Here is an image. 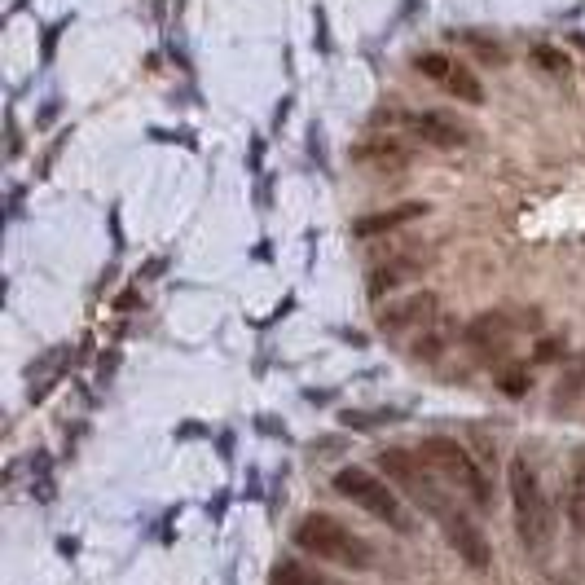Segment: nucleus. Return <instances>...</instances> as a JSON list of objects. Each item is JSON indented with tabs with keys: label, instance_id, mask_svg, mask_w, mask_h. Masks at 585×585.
I'll return each mask as SVG.
<instances>
[{
	"label": "nucleus",
	"instance_id": "1",
	"mask_svg": "<svg viewBox=\"0 0 585 585\" xmlns=\"http://www.w3.org/2000/svg\"><path fill=\"white\" fill-rule=\"evenodd\" d=\"M506 484H511V511H515V537L528 555H546L555 542V506H550L542 476L528 458H511L506 467Z\"/></svg>",
	"mask_w": 585,
	"mask_h": 585
},
{
	"label": "nucleus",
	"instance_id": "2",
	"mask_svg": "<svg viewBox=\"0 0 585 585\" xmlns=\"http://www.w3.org/2000/svg\"><path fill=\"white\" fill-rule=\"evenodd\" d=\"M291 542L300 546L304 555L322 559V564H339V568H348V572H366V568H374V550H370L366 537L352 533L348 524H339L335 515H326V511L304 515V520L295 524Z\"/></svg>",
	"mask_w": 585,
	"mask_h": 585
},
{
	"label": "nucleus",
	"instance_id": "3",
	"mask_svg": "<svg viewBox=\"0 0 585 585\" xmlns=\"http://www.w3.org/2000/svg\"><path fill=\"white\" fill-rule=\"evenodd\" d=\"M418 458L427 462V471L440 476L454 493H462L471 506H489L493 502V489H489V476H484V467L476 458H471V449L462 445L454 436H427L423 445H418Z\"/></svg>",
	"mask_w": 585,
	"mask_h": 585
},
{
	"label": "nucleus",
	"instance_id": "4",
	"mask_svg": "<svg viewBox=\"0 0 585 585\" xmlns=\"http://www.w3.org/2000/svg\"><path fill=\"white\" fill-rule=\"evenodd\" d=\"M418 506L440 524V533H445V542L454 546V555L462 559V564L476 568V572L493 568V546H489V533H484L480 520H476V511H467L462 502L445 498L440 489H432Z\"/></svg>",
	"mask_w": 585,
	"mask_h": 585
},
{
	"label": "nucleus",
	"instance_id": "5",
	"mask_svg": "<svg viewBox=\"0 0 585 585\" xmlns=\"http://www.w3.org/2000/svg\"><path fill=\"white\" fill-rule=\"evenodd\" d=\"M330 489H335L339 498H348L357 511H366L370 520L396 528V533H410L414 528L401 498H396V489L383 476H374L370 467H339L335 476H330Z\"/></svg>",
	"mask_w": 585,
	"mask_h": 585
},
{
	"label": "nucleus",
	"instance_id": "6",
	"mask_svg": "<svg viewBox=\"0 0 585 585\" xmlns=\"http://www.w3.org/2000/svg\"><path fill=\"white\" fill-rule=\"evenodd\" d=\"M436 313H440L436 295L414 291V295H405V300H388L379 308V330H388V335H410V330H418V335H423V330L436 322Z\"/></svg>",
	"mask_w": 585,
	"mask_h": 585
},
{
	"label": "nucleus",
	"instance_id": "7",
	"mask_svg": "<svg viewBox=\"0 0 585 585\" xmlns=\"http://www.w3.org/2000/svg\"><path fill=\"white\" fill-rule=\"evenodd\" d=\"M379 471H383V480L396 484V489H405L414 502H423L427 493L436 489L432 476H427V462L410 454V449H383L379 454Z\"/></svg>",
	"mask_w": 585,
	"mask_h": 585
},
{
	"label": "nucleus",
	"instance_id": "8",
	"mask_svg": "<svg viewBox=\"0 0 585 585\" xmlns=\"http://www.w3.org/2000/svg\"><path fill=\"white\" fill-rule=\"evenodd\" d=\"M410 132L418 141L440 146V150H458V146H467V137H471V132L462 128L454 115H445V110H418V115H410Z\"/></svg>",
	"mask_w": 585,
	"mask_h": 585
},
{
	"label": "nucleus",
	"instance_id": "9",
	"mask_svg": "<svg viewBox=\"0 0 585 585\" xmlns=\"http://www.w3.org/2000/svg\"><path fill=\"white\" fill-rule=\"evenodd\" d=\"M515 339V326L506 313H480L476 322L467 326V344L484 352V357H498V352H506V344Z\"/></svg>",
	"mask_w": 585,
	"mask_h": 585
},
{
	"label": "nucleus",
	"instance_id": "10",
	"mask_svg": "<svg viewBox=\"0 0 585 585\" xmlns=\"http://www.w3.org/2000/svg\"><path fill=\"white\" fill-rule=\"evenodd\" d=\"M418 216H427V203H401V207H388V212L361 216L357 225H352V234H357V238H374V234H388V229L405 225V220H418Z\"/></svg>",
	"mask_w": 585,
	"mask_h": 585
},
{
	"label": "nucleus",
	"instance_id": "11",
	"mask_svg": "<svg viewBox=\"0 0 585 585\" xmlns=\"http://www.w3.org/2000/svg\"><path fill=\"white\" fill-rule=\"evenodd\" d=\"M418 269H423V264L410 260V256H396V260H388V264H379V269L370 273V295H388V291H396V286H405L410 278H418Z\"/></svg>",
	"mask_w": 585,
	"mask_h": 585
},
{
	"label": "nucleus",
	"instance_id": "12",
	"mask_svg": "<svg viewBox=\"0 0 585 585\" xmlns=\"http://www.w3.org/2000/svg\"><path fill=\"white\" fill-rule=\"evenodd\" d=\"M273 585H348V581H335V577H326V572H317V568H308L304 559H278L273 564Z\"/></svg>",
	"mask_w": 585,
	"mask_h": 585
},
{
	"label": "nucleus",
	"instance_id": "13",
	"mask_svg": "<svg viewBox=\"0 0 585 585\" xmlns=\"http://www.w3.org/2000/svg\"><path fill=\"white\" fill-rule=\"evenodd\" d=\"M585 392V357H572L555 383V410H572Z\"/></svg>",
	"mask_w": 585,
	"mask_h": 585
},
{
	"label": "nucleus",
	"instance_id": "14",
	"mask_svg": "<svg viewBox=\"0 0 585 585\" xmlns=\"http://www.w3.org/2000/svg\"><path fill=\"white\" fill-rule=\"evenodd\" d=\"M445 93H454L458 102H467V106H480L484 102V88L476 80V71H471V66H462V62H454V71H449Z\"/></svg>",
	"mask_w": 585,
	"mask_h": 585
},
{
	"label": "nucleus",
	"instance_id": "15",
	"mask_svg": "<svg viewBox=\"0 0 585 585\" xmlns=\"http://www.w3.org/2000/svg\"><path fill=\"white\" fill-rule=\"evenodd\" d=\"M564 511H568V528L577 537H585V462L577 471H572V480H568V502H564Z\"/></svg>",
	"mask_w": 585,
	"mask_h": 585
},
{
	"label": "nucleus",
	"instance_id": "16",
	"mask_svg": "<svg viewBox=\"0 0 585 585\" xmlns=\"http://www.w3.org/2000/svg\"><path fill=\"white\" fill-rule=\"evenodd\" d=\"M445 344H449V326L436 317V322H432V326L423 330V335L414 339V357H423V361H436L440 352H445Z\"/></svg>",
	"mask_w": 585,
	"mask_h": 585
},
{
	"label": "nucleus",
	"instance_id": "17",
	"mask_svg": "<svg viewBox=\"0 0 585 585\" xmlns=\"http://www.w3.org/2000/svg\"><path fill=\"white\" fill-rule=\"evenodd\" d=\"M498 388L506 396H528V392H533V370L520 366V361H515V366H502L498 370Z\"/></svg>",
	"mask_w": 585,
	"mask_h": 585
},
{
	"label": "nucleus",
	"instance_id": "18",
	"mask_svg": "<svg viewBox=\"0 0 585 585\" xmlns=\"http://www.w3.org/2000/svg\"><path fill=\"white\" fill-rule=\"evenodd\" d=\"M528 58H533V66H542L546 75H568V53H559V49H550V44H533L528 49Z\"/></svg>",
	"mask_w": 585,
	"mask_h": 585
},
{
	"label": "nucleus",
	"instance_id": "19",
	"mask_svg": "<svg viewBox=\"0 0 585 585\" xmlns=\"http://www.w3.org/2000/svg\"><path fill=\"white\" fill-rule=\"evenodd\" d=\"M357 159H361V163H388V168H401V163H405V154H401V146L383 141V146H361Z\"/></svg>",
	"mask_w": 585,
	"mask_h": 585
},
{
	"label": "nucleus",
	"instance_id": "20",
	"mask_svg": "<svg viewBox=\"0 0 585 585\" xmlns=\"http://www.w3.org/2000/svg\"><path fill=\"white\" fill-rule=\"evenodd\" d=\"M568 352V344L559 335H546V339H537V348H533V361L537 366H546V361H559Z\"/></svg>",
	"mask_w": 585,
	"mask_h": 585
},
{
	"label": "nucleus",
	"instance_id": "21",
	"mask_svg": "<svg viewBox=\"0 0 585 585\" xmlns=\"http://www.w3.org/2000/svg\"><path fill=\"white\" fill-rule=\"evenodd\" d=\"M418 71H423V75H432V80L445 84V80H449V71H454V62H449V58H440V53H423V58H418Z\"/></svg>",
	"mask_w": 585,
	"mask_h": 585
},
{
	"label": "nucleus",
	"instance_id": "22",
	"mask_svg": "<svg viewBox=\"0 0 585 585\" xmlns=\"http://www.w3.org/2000/svg\"><path fill=\"white\" fill-rule=\"evenodd\" d=\"M467 40H471V49H476V58L493 62V66H502V62H506V53H502V44H498V40H484V36H467Z\"/></svg>",
	"mask_w": 585,
	"mask_h": 585
},
{
	"label": "nucleus",
	"instance_id": "23",
	"mask_svg": "<svg viewBox=\"0 0 585 585\" xmlns=\"http://www.w3.org/2000/svg\"><path fill=\"white\" fill-rule=\"evenodd\" d=\"M572 44H581V49H585V36H577V40H572Z\"/></svg>",
	"mask_w": 585,
	"mask_h": 585
}]
</instances>
